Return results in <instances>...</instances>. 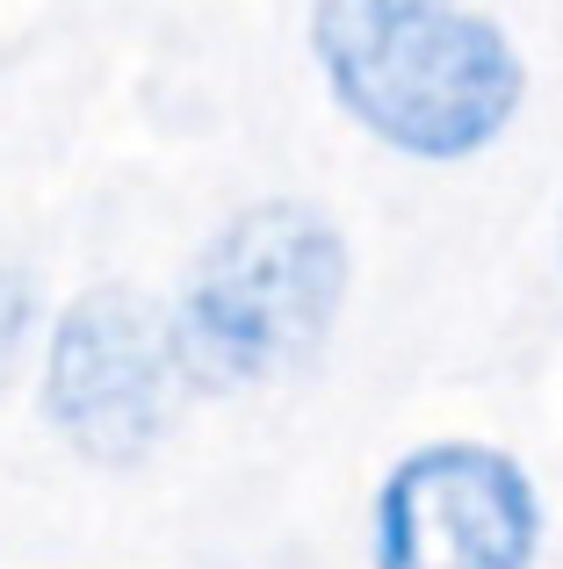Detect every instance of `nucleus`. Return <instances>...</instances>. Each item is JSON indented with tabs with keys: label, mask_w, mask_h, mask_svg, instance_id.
Here are the masks:
<instances>
[{
	"label": "nucleus",
	"mask_w": 563,
	"mask_h": 569,
	"mask_svg": "<svg viewBox=\"0 0 563 569\" xmlns=\"http://www.w3.org/2000/svg\"><path fill=\"white\" fill-rule=\"evenodd\" d=\"M310 43L339 109L419 159H470L521 101L513 43L455 0H318Z\"/></svg>",
	"instance_id": "nucleus-1"
},
{
	"label": "nucleus",
	"mask_w": 563,
	"mask_h": 569,
	"mask_svg": "<svg viewBox=\"0 0 563 569\" xmlns=\"http://www.w3.org/2000/svg\"><path fill=\"white\" fill-rule=\"evenodd\" d=\"M347 296V246L304 202H260L210 238L167 318L181 382L239 389L289 376L325 347Z\"/></svg>",
	"instance_id": "nucleus-2"
},
{
	"label": "nucleus",
	"mask_w": 563,
	"mask_h": 569,
	"mask_svg": "<svg viewBox=\"0 0 563 569\" xmlns=\"http://www.w3.org/2000/svg\"><path fill=\"white\" fill-rule=\"evenodd\" d=\"M174 361L167 310L138 289H95L58 318L51 361H43V411L87 461H138L159 447L174 418Z\"/></svg>",
	"instance_id": "nucleus-3"
},
{
	"label": "nucleus",
	"mask_w": 563,
	"mask_h": 569,
	"mask_svg": "<svg viewBox=\"0 0 563 569\" xmlns=\"http://www.w3.org/2000/svg\"><path fill=\"white\" fill-rule=\"evenodd\" d=\"M535 490L498 447H419L376 498V569H527Z\"/></svg>",
	"instance_id": "nucleus-4"
},
{
	"label": "nucleus",
	"mask_w": 563,
	"mask_h": 569,
	"mask_svg": "<svg viewBox=\"0 0 563 569\" xmlns=\"http://www.w3.org/2000/svg\"><path fill=\"white\" fill-rule=\"evenodd\" d=\"M29 332H37V296H29V281L14 267H0V389L22 376Z\"/></svg>",
	"instance_id": "nucleus-5"
}]
</instances>
